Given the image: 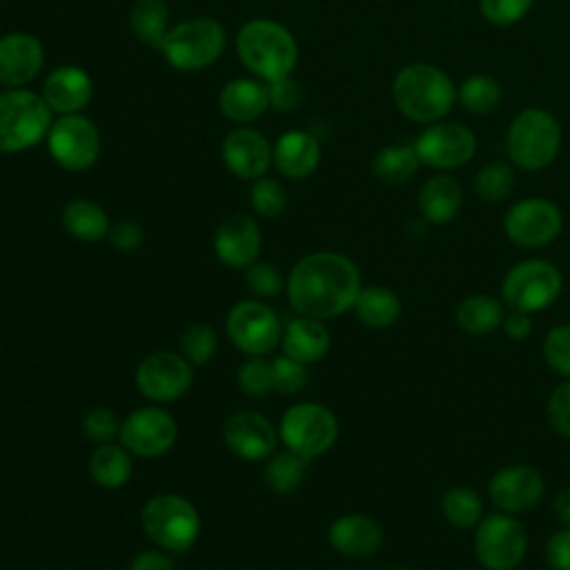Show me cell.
<instances>
[{
    "instance_id": "1",
    "label": "cell",
    "mask_w": 570,
    "mask_h": 570,
    "mask_svg": "<svg viewBox=\"0 0 570 570\" xmlns=\"http://www.w3.org/2000/svg\"><path fill=\"white\" fill-rule=\"evenodd\" d=\"M361 272L352 258L321 249L303 256L285 281L289 305L301 316L336 318L354 307L361 292Z\"/></svg>"
},
{
    "instance_id": "2",
    "label": "cell",
    "mask_w": 570,
    "mask_h": 570,
    "mask_svg": "<svg viewBox=\"0 0 570 570\" xmlns=\"http://www.w3.org/2000/svg\"><path fill=\"white\" fill-rule=\"evenodd\" d=\"M392 100L396 109L416 125L443 120L456 102V85L436 65L410 62L392 80Z\"/></svg>"
},
{
    "instance_id": "3",
    "label": "cell",
    "mask_w": 570,
    "mask_h": 570,
    "mask_svg": "<svg viewBox=\"0 0 570 570\" xmlns=\"http://www.w3.org/2000/svg\"><path fill=\"white\" fill-rule=\"evenodd\" d=\"M240 62L261 80L274 82L292 76L298 62V45L287 27L269 18H254L236 33Z\"/></svg>"
},
{
    "instance_id": "4",
    "label": "cell",
    "mask_w": 570,
    "mask_h": 570,
    "mask_svg": "<svg viewBox=\"0 0 570 570\" xmlns=\"http://www.w3.org/2000/svg\"><path fill=\"white\" fill-rule=\"evenodd\" d=\"M559 149L561 125L552 111L543 107H525L510 120L505 131V154L517 169L541 171L557 160Z\"/></svg>"
},
{
    "instance_id": "5",
    "label": "cell",
    "mask_w": 570,
    "mask_h": 570,
    "mask_svg": "<svg viewBox=\"0 0 570 570\" xmlns=\"http://www.w3.org/2000/svg\"><path fill=\"white\" fill-rule=\"evenodd\" d=\"M51 109L42 94L31 89H7L0 94V154H18L47 138Z\"/></svg>"
},
{
    "instance_id": "6",
    "label": "cell",
    "mask_w": 570,
    "mask_h": 570,
    "mask_svg": "<svg viewBox=\"0 0 570 570\" xmlns=\"http://www.w3.org/2000/svg\"><path fill=\"white\" fill-rule=\"evenodd\" d=\"M563 292L561 269L546 258H525L514 263L499 289V298L508 309L539 314L552 307Z\"/></svg>"
},
{
    "instance_id": "7",
    "label": "cell",
    "mask_w": 570,
    "mask_h": 570,
    "mask_svg": "<svg viewBox=\"0 0 570 570\" xmlns=\"http://www.w3.org/2000/svg\"><path fill=\"white\" fill-rule=\"evenodd\" d=\"M528 530L508 512H490L472 530L474 559L483 570H517L528 554Z\"/></svg>"
},
{
    "instance_id": "8",
    "label": "cell",
    "mask_w": 570,
    "mask_h": 570,
    "mask_svg": "<svg viewBox=\"0 0 570 570\" xmlns=\"http://www.w3.org/2000/svg\"><path fill=\"white\" fill-rule=\"evenodd\" d=\"M145 534L169 554L187 552L200 534V517L191 501L180 494H156L142 508Z\"/></svg>"
},
{
    "instance_id": "9",
    "label": "cell",
    "mask_w": 570,
    "mask_h": 570,
    "mask_svg": "<svg viewBox=\"0 0 570 570\" xmlns=\"http://www.w3.org/2000/svg\"><path fill=\"white\" fill-rule=\"evenodd\" d=\"M225 49V29L218 20L196 16L174 24L163 45L160 53L178 71H198L220 58Z\"/></svg>"
},
{
    "instance_id": "10",
    "label": "cell",
    "mask_w": 570,
    "mask_h": 570,
    "mask_svg": "<svg viewBox=\"0 0 570 570\" xmlns=\"http://www.w3.org/2000/svg\"><path fill=\"white\" fill-rule=\"evenodd\" d=\"M278 436L287 450L309 461L332 450L338 439V419L323 403H294L281 419Z\"/></svg>"
},
{
    "instance_id": "11",
    "label": "cell",
    "mask_w": 570,
    "mask_h": 570,
    "mask_svg": "<svg viewBox=\"0 0 570 570\" xmlns=\"http://www.w3.org/2000/svg\"><path fill=\"white\" fill-rule=\"evenodd\" d=\"M563 229V212L543 196H525L512 203L503 214L505 238L521 249H541L552 245Z\"/></svg>"
},
{
    "instance_id": "12",
    "label": "cell",
    "mask_w": 570,
    "mask_h": 570,
    "mask_svg": "<svg viewBox=\"0 0 570 570\" xmlns=\"http://www.w3.org/2000/svg\"><path fill=\"white\" fill-rule=\"evenodd\" d=\"M47 149L56 165L67 171H85L100 156L98 127L82 114H67L51 122Z\"/></svg>"
},
{
    "instance_id": "13",
    "label": "cell",
    "mask_w": 570,
    "mask_h": 570,
    "mask_svg": "<svg viewBox=\"0 0 570 570\" xmlns=\"http://www.w3.org/2000/svg\"><path fill=\"white\" fill-rule=\"evenodd\" d=\"M414 149L421 165L439 171H452L468 165L476 154L474 134L454 120H439L425 125L414 138Z\"/></svg>"
},
{
    "instance_id": "14",
    "label": "cell",
    "mask_w": 570,
    "mask_h": 570,
    "mask_svg": "<svg viewBox=\"0 0 570 570\" xmlns=\"http://www.w3.org/2000/svg\"><path fill=\"white\" fill-rule=\"evenodd\" d=\"M485 492L494 510L521 517L543 501L546 479L530 463H510L492 472Z\"/></svg>"
},
{
    "instance_id": "15",
    "label": "cell",
    "mask_w": 570,
    "mask_h": 570,
    "mask_svg": "<svg viewBox=\"0 0 570 570\" xmlns=\"http://www.w3.org/2000/svg\"><path fill=\"white\" fill-rule=\"evenodd\" d=\"M225 327L229 341L249 356H263L272 352L283 336L276 312L254 298L236 303L227 314Z\"/></svg>"
},
{
    "instance_id": "16",
    "label": "cell",
    "mask_w": 570,
    "mask_h": 570,
    "mask_svg": "<svg viewBox=\"0 0 570 570\" xmlns=\"http://www.w3.org/2000/svg\"><path fill=\"white\" fill-rule=\"evenodd\" d=\"M194 365L176 352L160 350L145 356L136 370V385L142 396L156 403L180 399L194 379Z\"/></svg>"
},
{
    "instance_id": "17",
    "label": "cell",
    "mask_w": 570,
    "mask_h": 570,
    "mask_svg": "<svg viewBox=\"0 0 570 570\" xmlns=\"http://www.w3.org/2000/svg\"><path fill=\"white\" fill-rule=\"evenodd\" d=\"M120 443L136 456H163L176 443L178 428L169 412L163 407H140L120 423Z\"/></svg>"
},
{
    "instance_id": "18",
    "label": "cell",
    "mask_w": 570,
    "mask_h": 570,
    "mask_svg": "<svg viewBox=\"0 0 570 570\" xmlns=\"http://www.w3.org/2000/svg\"><path fill=\"white\" fill-rule=\"evenodd\" d=\"M223 441L238 459L263 461L274 454L276 430L263 414L243 410L225 421Z\"/></svg>"
},
{
    "instance_id": "19",
    "label": "cell",
    "mask_w": 570,
    "mask_h": 570,
    "mask_svg": "<svg viewBox=\"0 0 570 570\" xmlns=\"http://www.w3.org/2000/svg\"><path fill=\"white\" fill-rule=\"evenodd\" d=\"M45 62L42 42L27 31L0 36V85L18 89L31 82Z\"/></svg>"
},
{
    "instance_id": "20",
    "label": "cell",
    "mask_w": 570,
    "mask_h": 570,
    "mask_svg": "<svg viewBox=\"0 0 570 570\" xmlns=\"http://www.w3.org/2000/svg\"><path fill=\"white\" fill-rule=\"evenodd\" d=\"M225 167L238 176L256 180L265 176L272 165V145L269 140L252 129V127H236L232 129L220 145Z\"/></svg>"
},
{
    "instance_id": "21",
    "label": "cell",
    "mask_w": 570,
    "mask_h": 570,
    "mask_svg": "<svg viewBox=\"0 0 570 570\" xmlns=\"http://www.w3.org/2000/svg\"><path fill=\"white\" fill-rule=\"evenodd\" d=\"M385 541L381 523L367 514L350 512L334 519L327 528V543L343 557L367 559L374 557Z\"/></svg>"
},
{
    "instance_id": "22",
    "label": "cell",
    "mask_w": 570,
    "mask_h": 570,
    "mask_svg": "<svg viewBox=\"0 0 570 570\" xmlns=\"http://www.w3.org/2000/svg\"><path fill=\"white\" fill-rule=\"evenodd\" d=\"M214 252L220 263L229 267H249L261 252V229L247 214L227 216L214 234Z\"/></svg>"
},
{
    "instance_id": "23",
    "label": "cell",
    "mask_w": 570,
    "mask_h": 570,
    "mask_svg": "<svg viewBox=\"0 0 570 570\" xmlns=\"http://www.w3.org/2000/svg\"><path fill=\"white\" fill-rule=\"evenodd\" d=\"M94 96V82L82 67L62 65L47 73L42 85V98L51 111L67 116L80 114Z\"/></svg>"
},
{
    "instance_id": "24",
    "label": "cell",
    "mask_w": 570,
    "mask_h": 570,
    "mask_svg": "<svg viewBox=\"0 0 570 570\" xmlns=\"http://www.w3.org/2000/svg\"><path fill=\"white\" fill-rule=\"evenodd\" d=\"M272 163L281 176L303 180L318 167L321 145L309 131H285L272 147Z\"/></svg>"
},
{
    "instance_id": "25",
    "label": "cell",
    "mask_w": 570,
    "mask_h": 570,
    "mask_svg": "<svg viewBox=\"0 0 570 570\" xmlns=\"http://www.w3.org/2000/svg\"><path fill=\"white\" fill-rule=\"evenodd\" d=\"M463 205L461 183L448 171L430 176L419 189V212L430 225L452 223Z\"/></svg>"
},
{
    "instance_id": "26",
    "label": "cell",
    "mask_w": 570,
    "mask_h": 570,
    "mask_svg": "<svg viewBox=\"0 0 570 570\" xmlns=\"http://www.w3.org/2000/svg\"><path fill=\"white\" fill-rule=\"evenodd\" d=\"M283 354L309 365L321 361L332 345V334L325 327V321L312 316H296L283 327Z\"/></svg>"
},
{
    "instance_id": "27",
    "label": "cell",
    "mask_w": 570,
    "mask_h": 570,
    "mask_svg": "<svg viewBox=\"0 0 570 570\" xmlns=\"http://www.w3.org/2000/svg\"><path fill=\"white\" fill-rule=\"evenodd\" d=\"M269 107L267 87L252 78H234L218 94L220 114L238 125L254 122Z\"/></svg>"
},
{
    "instance_id": "28",
    "label": "cell",
    "mask_w": 570,
    "mask_h": 570,
    "mask_svg": "<svg viewBox=\"0 0 570 570\" xmlns=\"http://www.w3.org/2000/svg\"><path fill=\"white\" fill-rule=\"evenodd\" d=\"M505 312L508 307L499 296L474 292L459 301L454 309V323L468 336H488L501 330Z\"/></svg>"
},
{
    "instance_id": "29",
    "label": "cell",
    "mask_w": 570,
    "mask_h": 570,
    "mask_svg": "<svg viewBox=\"0 0 570 570\" xmlns=\"http://www.w3.org/2000/svg\"><path fill=\"white\" fill-rule=\"evenodd\" d=\"M401 298L392 287L385 285H365L361 287L356 301H354V316L361 325L370 330H387L392 327L401 316Z\"/></svg>"
},
{
    "instance_id": "30",
    "label": "cell",
    "mask_w": 570,
    "mask_h": 570,
    "mask_svg": "<svg viewBox=\"0 0 570 570\" xmlns=\"http://www.w3.org/2000/svg\"><path fill=\"white\" fill-rule=\"evenodd\" d=\"M443 519L454 530H474L479 521L485 517V503L483 497L465 483L450 485L439 501Z\"/></svg>"
},
{
    "instance_id": "31",
    "label": "cell",
    "mask_w": 570,
    "mask_h": 570,
    "mask_svg": "<svg viewBox=\"0 0 570 570\" xmlns=\"http://www.w3.org/2000/svg\"><path fill=\"white\" fill-rule=\"evenodd\" d=\"M62 227L69 236L82 243H96L109 234V216L98 203L76 198L62 209Z\"/></svg>"
},
{
    "instance_id": "32",
    "label": "cell",
    "mask_w": 570,
    "mask_h": 570,
    "mask_svg": "<svg viewBox=\"0 0 570 570\" xmlns=\"http://www.w3.org/2000/svg\"><path fill=\"white\" fill-rule=\"evenodd\" d=\"M134 472V463H131V452L125 445H116L111 443H102L91 452L89 459V474L91 479L107 488V490H116L122 488L129 476Z\"/></svg>"
},
{
    "instance_id": "33",
    "label": "cell",
    "mask_w": 570,
    "mask_h": 570,
    "mask_svg": "<svg viewBox=\"0 0 570 570\" xmlns=\"http://www.w3.org/2000/svg\"><path fill=\"white\" fill-rule=\"evenodd\" d=\"M421 160L416 156L414 145H387L379 149L372 158V174L379 183L396 187L405 185L407 180L414 178L419 171Z\"/></svg>"
},
{
    "instance_id": "34",
    "label": "cell",
    "mask_w": 570,
    "mask_h": 570,
    "mask_svg": "<svg viewBox=\"0 0 570 570\" xmlns=\"http://www.w3.org/2000/svg\"><path fill=\"white\" fill-rule=\"evenodd\" d=\"M501 100V82L490 73H472L456 87V102L472 116H490Z\"/></svg>"
},
{
    "instance_id": "35",
    "label": "cell",
    "mask_w": 570,
    "mask_h": 570,
    "mask_svg": "<svg viewBox=\"0 0 570 570\" xmlns=\"http://www.w3.org/2000/svg\"><path fill=\"white\" fill-rule=\"evenodd\" d=\"M167 22H169V9L165 0H136L129 11V27L134 36L160 49L165 36H167Z\"/></svg>"
},
{
    "instance_id": "36",
    "label": "cell",
    "mask_w": 570,
    "mask_h": 570,
    "mask_svg": "<svg viewBox=\"0 0 570 570\" xmlns=\"http://www.w3.org/2000/svg\"><path fill=\"white\" fill-rule=\"evenodd\" d=\"M517 185V171L510 160H490L474 174V194L485 203H503Z\"/></svg>"
},
{
    "instance_id": "37",
    "label": "cell",
    "mask_w": 570,
    "mask_h": 570,
    "mask_svg": "<svg viewBox=\"0 0 570 570\" xmlns=\"http://www.w3.org/2000/svg\"><path fill=\"white\" fill-rule=\"evenodd\" d=\"M305 465L307 459L298 456L292 450L285 452H276L269 456L267 468H265V481L267 485L278 492V494H289L294 492L303 479H305Z\"/></svg>"
},
{
    "instance_id": "38",
    "label": "cell",
    "mask_w": 570,
    "mask_h": 570,
    "mask_svg": "<svg viewBox=\"0 0 570 570\" xmlns=\"http://www.w3.org/2000/svg\"><path fill=\"white\" fill-rule=\"evenodd\" d=\"M541 354L550 372L570 379V323L552 325L541 343Z\"/></svg>"
},
{
    "instance_id": "39",
    "label": "cell",
    "mask_w": 570,
    "mask_h": 570,
    "mask_svg": "<svg viewBox=\"0 0 570 570\" xmlns=\"http://www.w3.org/2000/svg\"><path fill=\"white\" fill-rule=\"evenodd\" d=\"M218 350V334L207 323H196L187 327L180 336V354L191 365H205Z\"/></svg>"
},
{
    "instance_id": "40",
    "label": "cell",
    "mask_w": 570,
    "mask_h": 570,
    "mask_svg": "<svg viewBox=\"0 0 570 570\" xmlns=\"http://www.w3.org/2000/svg\"><path fill=\"white\" fill-rule=\"evenodd\" d=\"M249 203L256 214H261L265 218H274V216L283 214V209L287 207V191L276 178L261 176L252 183Z\"/></svg>"
},
{
    "instance_id": "41",
    "label": "cell",
    "mask_w": 570,
    "mask_h": 570,
    "mask_svg": "<svg viewBox=\"0 0 570 570\" xmlns=\"http://www.w3.org/2000/svg\"><path fill=\"white\" fill-rule=\"evenodd\" d=\"M238 387L247 396H265L274 390V370L272 363H267L261 356H252L245 361L238 370Z\"/></svg>"
},
{
    "instance_id": "42",
    "label": "cell",
    "mask_w": 570,
    "mask_h": 570,
    "mask_svg": "<svg viewBox=\"0 0 570 570\" xmlns=\"http://www.w3.org/2000/svg\"><path fill=\"white\" fill-rule=\"evenodd\" d=\"M272 370H274V390H278L281 394H298L309 379L307 365L281 354L272 361Z\"/></svg>"
},
{
    "instance_id": "43",
    "label": "cell",
    "mask_w": 570,
    "mask_h": 570,
    "mask_svg": "<svg viewBox=\"0 0 570 570\" xmlns=\"http://www.w3.org/2000/svg\"><path fill=\"white\" fill-rule=\"evenodd\" d=\"M120 419L114 410L109 407H91L85 416H82V434L102 445V443H111L118 434H120Z\"/></svg>"
},
{
    "instance_id": "44",
    "label": "cell",
    "mask_w": 570,
    "mask_h": 570,
    "mask_svg": "<svg viewBox=\"0 0 570 570\" xmlns=\"http://www.w3.org/2000/svg\"><path fill=\"white\" fill-rule=\"evenodd\" d=\"M532 4L534 0H479L481 16L497 27H510L521 22L530 13Z\"/></svg>"
},
{
    "instance_id": "45",
    "label": "cell",
    "mask_w": 570,
    "mask_h": 570,
    "mask_svg": "<svg viewBox=\"0 0 570 570\" xmlns=\"http://www.w3.org/2000/svg\"><path fill=\"white\" fill-rule=\"evenodd\" d=\"M546 416L550 428L563 436L570 439V379H563L554 390L548 394L546 401Z\"/></svg>"
},
{
    "instance_id": "46",
    "label": "cell",
    "mask_w": 570,
    "mask_h": 570,
    "mask_svg": "<svg viewBox=\"0 0 570 570\" xmlns=\"http://www.w3.org/2000/svg\"><path fill=\"white\" fill-rule=\"evenodd\" d=\"M245 281H247V287L263 298L276 296L285 287L281 272L272 263H258V261L252 263L245 272Z\"/></svg>"
},
{
    "instance_id": "47",
    "label": "cell",
    "mask_w": 570,
    "mask_h": 570,
    "mask_svg": "<svg viewBox=\"0 0 570 570\" xmlns=\"http://www.w3.org/2000/svg\"><path fill=\"white\" fill-rule=\"evenodd\" d=\"M543 559L550 570H570V528L559 525L548 534L543 546Z\"/></svg>"
},
{
    "instance_id": "48",
    "label": "cell",
    "mask_w": 570,
    "mask_h": 570,
    "mask_svg": "<svg viewBox=\"0 0 570 570\" xmlns=\"http://www.w3.org/2000/svg\"><path fill=\"white\" fill-rule=\"evenodd\" d=\"M267 94H269V107L278 111H292L303 102V89L292 76L267 82Z\"/></svg>"
},
{
    "instance_id": "49",
    "label": "cell",
    "mask_w": 570,
    "mask_h": 570,
    "mask_svg": "<svg viewBox=\"0 0 570 570\" xmlns=\"http://www.w3.org/2000/svg\"><path fill=\"white\" fill-rule=\"evenodd\" d=\"M109 243L120 249V252H134L142 245L145 240V232L138 223L134 220H118L109 227V234H107Z\"/></svg>"
},
{
    "instance_id": "50",
    "label": "cell",
    "mask_w": 570,
    "mask_h": 570,
    "mask_svg": "<svg viewBox=\"0 0 570 570\" xmlns=\"http://www.w3.org/2000/svg\"><path fill=\"white\" fill-rule=\"evenodd\" d=\"M534 314H528V312H519V309H508L505 316H503V323H501V332L514 341V343H521L525 341L530 334H532V327H534Z\"/></svg>"
},
{
    "instance_id": "51",
    "label": "cell",
    "mask_w": 570,
    "mask_h": 570,
    "mask_svg": "<svg viewBox=\"0 0 570 570\" xmlns=\"http://www.w3.org/2000/svg\"><path fill=\"white\" fill-rule=\"evenodd\" d=\"M129 570H174V561L167 550L156 548L136 554L129 563Z\"/></svg>"
},
{
    "instance_id": "52",
    "label": "cell",
    "mask_w": 570,
    "mask_h": 570,
    "mask_svg": "<svg viewBox=\"0 0 570 570\" xmlns=\"http://www.w3.org/2000/svg\"><path fill=\"white\" fill-rule=\"evenodd\" d=\"M552 517L559 525L570 528V485L559 488L552 497Z\"/></svg>"
}]
</instances>
